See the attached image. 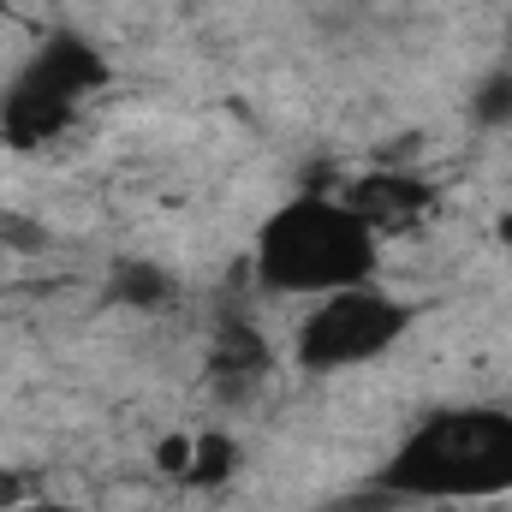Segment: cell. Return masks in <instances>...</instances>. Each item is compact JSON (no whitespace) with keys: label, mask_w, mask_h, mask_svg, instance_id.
Returning <instances> with one entry per match:
<instances>
[{"label":"cell","mask_w":512,"mask_h":512,"mask_svg":"<svg viewBox=\"0 0 512 512\" xmlns=\"http://www.w3.org/2000/svg\"><path fill=\"white\" fill-rule=\"evenodd\" d=\"M114 298L131 304V310H167V298H173V274H167L161 262H126V268L114 274Z\"/></svg>","instance_id":"9"},{"label":"cell","mask_w":512,"mask_h":512,"mask_svg":"<svg viewBox=\"0 0 512 512\" xmlns=\"http://www.w3.org/2000/svg\"><path fill=\"white\" fill-rule=\"evenodd\" d=\"M405 328H411V310L393 292L364 280V286H346V292L316 298L310 316L292 334V352H298L304 370H352V364L382 358Z\"/></svg>","instance_id":"3"},{"label":"cell","mask_w":512,"mask_h":512,"mask_svg":"<svg viewBox=\"0 0 512 512\" xmlns=\"http://www.w3.org/2000/svg\"><path fill=\"white\" fill-rule=\"evenodd\" d=\"M0 6H6V0H0Z\"/></svg>","instance_id":"16"},{"label":"cell","mask_w":512,"mask_h":512,"mask_svg":"<svg viewBox=\"0 0 512 512\" xmlns=\"http://www.w3.org/2000/svg\"><path fill=\"white\" fill-rule=\"evenodd\" d=\"M72 108H78V102H66V96L30 84V78L18 72L12 96L0 102V137H6L12 149H42V143H54L60 131L72 126Z\"/></svg>","instance_id":"6"},{"label":"cell","mask_w":512,"mask_h":512,"mask_svg":"<svg viewBox=\"0 0 512 512\" xmlns=\"http://www.w3.org/2000/svg\"><path fill=\"white\" fill-rule=\"evenodd\" d=\"M417 512H501V507H489V501H423Z\"/></svg>","instance_id":"12"},{"label":"cell","mask_w":512,"mask_h":512,"mask_svg":"<svg viewBox=\"0 0 512 512\" xmlns=\"http://www.w3.org/2000/svg\"><path fill=\"white\" fill-rule=\"evenodd\" d=\"M507 72H512V60H507Z\"/></svg>","instance_id":"15"},{"label":"cell","mask_w":512,"mask_h":512,"mask_svg":"<svg viewBox=\"0 0 512 512\" xmlns=\"http://www.w3.org/2000/svg\"><path fill=\"white\" fill-rule=\"evenodd\" d=\"M18 512H90V507H78V501H24Z\"/></svg>","instance_id":"13"},{"label":"cell","mask_w":512,"mask_h":512,"mask_svg":"<svg viewBox=\"0 0 512 512\" xmlns=\"http://www.w3.org/2000/svg\"><path fill=\"white\" fill-rule=\"evenodd\" d=\"M155 465H161L167 477H185V465H191V435H167V441L155 447Z\"/></svg>","instance_id":"11"},{"label":"cell","mask_w":512,"mask_h":512,"mask_svg":"<svg viewBox=\"0 0 512 512\" xmlns=\"http://www.w3.org/2000/svg\"><path fill=\"white\" fill-rule=\"evenodd\" d=\"M471 120L477 126H512V72L507 66H495V72H483L477 78V90H471Z\"/></svg>","instance_id":"10"},{"label":"cell","mask_w":512,"mask_h":512,"mask_svg":"<svg viewBox=\"0 0 512 512\" xmlns=\"http://www.w3.org/2000/svg\"><path fill=\"white\" fill-rule=\"evenodd\" d=\"M495 239H501V251H512V209L495 221Z\"/></svg>","instance_id":"14"},{"label":"cell","mask_w":512,"mask_h":512,"mask_svg":"<svg viewBox=\"0 0 512 512\" xmlns=\"http://www.w3.org/2000/svg\"><path fill=\"white\" fill-rule=\"evenodd\" d=\"M376 233L340 197H292L256 227V280L280 298H328L376 274Z\"/></svg>","instance_id":"2"},{"label":"cell","mask_w":512,"mask_h":512,"mask_svg":"<svg viewBox=\"0 0 512 512\" xmlns=\"http://www.w3.org/2000/svg\"><path fill=\"white\" fill-rule=\"evenodd\" d=\"M376 239L382 233H399V227H411V221H423L429 215V203H435V191L417 179V173H399V167H376V173H364V179H352L346 185V197H340Z\"/></svg>","instance_id":"4"},{"label":"cell","mask_w":512,"mask_h":512,"mask_svg":"<svg viewBox=\"0 0 512 512\" xmlns=\"http://www.w3.org/2000/svg\"><path fill=\"white\" fill-rule=\"evenodd\" d=\"M24 78L30 84H42V90H54V96H66V102H84L90 90H102L108 84V60L84 42V36H48L30 60H24Z\"/></svg>","instance_id":"5"},{"label":"cell","mask_w":512,"mask_h":512,"mask_svg":"<svg viewBox=\"0 0 512 512\" xmlns=\"http://www.w3.org/2000/svg\"><path fill=\"white\" fill-rule=\"evenodd\" d=\"M393 501H495L512 495V411L453 405L417 423L382 471Z\"/></svg>","instance_id":"1"},{"label":"cell","mask_w":512,"mask_h":512,"mask_svg":"<svg viewBox=\"0 0 512 512\" xmlns=\"http://www.w3.org/2000/svg\"><path fill=\"white\" fill-rule=\"evenodd\" d=\"M233 471H239V441L233 435H221V429H209V435H191V465H185V489H221V483H233Z\"/></svg>","instance_id":"8"},{"label":"cell","mask_w":512,"mask_h":512,"mask_svg":"<svg viewBox=\"0 0 512 512\" xmlns=\"http://www.w3.org/2000/svg\"><path fill=\"white\" fill-rule=\"evenodd\" d=\"M262 364H268V340L251 322H227L209 346V376H221V382H256Z\"/></svg>","instance_id":"7"}]
</instances>
